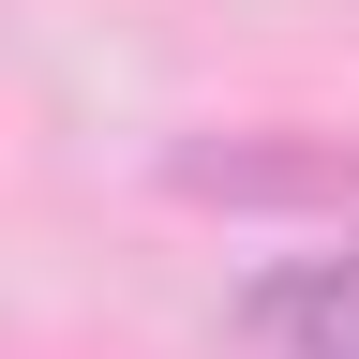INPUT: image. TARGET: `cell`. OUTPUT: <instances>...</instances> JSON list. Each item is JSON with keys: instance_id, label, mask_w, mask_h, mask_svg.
I'll use <instances>...</instances> for the list:
<instances>
[{"instance_id": "1", "label": "cell", "mask_w": 359, "mask_h": 359, "mask_svg": "<svg viewBox=\"0 0 359 359\" xmlns=\"http://www.w3.org/2000/svg\"><path fill=\"white\" fill-rule=\"evenodd\" d=\"M240 344L255 359H359V255H299L240 299Z\"/></svg>"}]
</instances>
